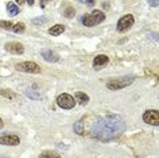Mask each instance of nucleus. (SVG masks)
Segmentation results:
<instances>
[{
    "instance_id": "1",
    "label": "nucleus",
    "mask_w": 159,
    "mask_h": 158,
    "mask_svg": "<svg viewBox=\"0 0 159 158\" xmlns=\"http://www.w3.org/2000/svg\"><path fill=\"white\" fill-rule=\"evenodd\" d=\"M125 121L118 114L109 113L98 117L91 125V135L102 142L113 141L124 134Z\"/></svg>"
},
{
    "instance_id": "2",
    "label": "nucleus",
    "mask_w": 159,
    "mask_h": 158,
    "mask_svg": "<svg viewBox=\"0 0 159 158\" xmlns=\"http://www.w3.org/2000/svg\"><path fill=\"white\" fill-rule=\"evenodd\" d=\"M106 15L99 11V10H95V11H93L91 14H87V15H84L82 18V23L86 27H93V26H97V25H99L101 22H103Z\"/></svg>"
},
{
    "instance_id": "3",
    "label": "nucleus",
    "mask_w": 159,
    "mask_h": 158,
    "mask_svg": "<svg viewBox=\"0 0 159 158\" xmlns=\"http://www.w3.org/2000/svg\"><path fill=\"white\" fill-rule=\"evenodd\" d=\"M133 81H135L133 77H122V78L110 79V81H107L106 87L109 89V90H121V89H124L131 83H133Z\"/></svg>"
},
{
    "instance_id": "4",
    "label": "nucleus",
    "mask_w": 159,
    "mask_h": 158,
    "mask_svg": "<svg viewBox=\"0 0 159 158\" xmlns=\"http://www.w3.org/2000/svg\"><path fill=\"white\" fill-rule=\"evenodd\" d=\"M16 70L20 72H26V74H39L41 72V67L34 62H23L16 64Z\"/></svg>"
},
{
    "instance_id": "5",
    "label": "nucleus",
    "mask_w": 159,
    "mask_h": 158,
    "mask_svg": "<svg viewBox=\"0 0 159 158\" xmlns=\"http://www.w3.org/2000/svg\"><path fill=\"white\" fill-rule=\"evenodd\" d=\"M75 100L74 97L67 94V93H63V94H60L57 97V105L60 108H63V109H72V108L75 106Z\"/></svg>"
},
{
    "instance_id": "6",
    "label": "nucleus",
    "mask_w": 159,
    "mask_h": 158,
    "mask_svg": "<svg viewBox=\"0 0 159 158\" xmlns=\"http://www.w3.org/2000/svg\"><path fill=\"white\" fill-rule=\"evenodd\" d=\"M133 23H135V18H133L131 14H128V15H124L117 22V31H120V33H122V31H126L128 29L132 27Z\"/></svg>"
},
{
    "instance_id": "7",
    "label": "nucleus",
    "mask_w": 159,
    "mask_h": 158,
    "mask_svg": "<svg viewBox=\"0 0 159 158\" xmlns=\"http://www.w3.org/2000/svg\"><path fill=\"white\" fill-rule=\"evenodd\" d=\"M143 120L146 121L147 124L151 125H159V112L157 109H150L146 110L143 114Z\"/></svg>"
},
{
    "instance_id": "8",
    "label": "nucleus",
    "mask_w": 159,
    "mask_h": 158,
    "mask_svg": "<svg viewBox=\"0 0 159 158\" xmlns=\"http://www.w3.org/2000/svg\"><path fill=\"white\" fill-rule=\"evenodd\" d=\"M19 143H20V139L18 135L4 134L0 136V145H3V146H18Z\"/></svg>"
},
{
    "instance_id": "9",
    "label": "nucleus",
    "mask_w": 159,
    "mask_h": 158,
    "mask_svg": "<svg viewBox=\"0 0 159 158\" xmlns=\"http://www.w3.org/2000/svg\"><path fill=\"white\" fill-rule=\"evenodd\" d=\"M6 51L10 52V53H14V55H22L25 52V48L22 44L19 42H7L6 44Z\"/></svg>"
},
{
    "instance_id": "10",
    "label": "nucleus",
    "mask_w": 159,
    "mask_h": 158,
    "mask_svg": "<svg viewBox=\"0 0 159 158\" xmlns=\"http://www.w3.org/2000/svg\"><path fill=\"white\" fill-rule=\"evenodd\" d=\"M41 56L44 57L46 62H49V63H56V62H59V59H60L59 55H57L56 52L50 51V49H42V51H41Z\"/></svg>"
},
{
    "instance_id": "11",
    "label": "nucleus",
    "mask_w": 159,
    "mask_h": 158,
    "mask_svg": "<svg viewBox=\"0 0 159 158\" xmlns=\"http://www.w3.org/2000/svg\"><path fill=\"white\" fill-rule=\"evenodd\" d=\"M107 63H109V57H107L106 55H98L95 59H94L93 67L95 68V70H101V68L105 67Z\"/></svg>"
},
{
    "instance_id": "12",
    "label": "nucleus",
    "mask_w": 159,
    "mask_h": 158,
    "mask_svg": "<svg viewBox=\"0 0 159 158\" xmlns=\"http://www.w3.org/2000/svg\"><path fill=\"white\" fill-rule=\"evenodd\" d=\"M66 30V26H64V25H55V26H52L48 30V33L50 34V35H60L61 33H63V31Z\"/></svg>"
},
{
    "instance_id": "13",
    "label": "nucleus",
    "mask_w": 159,
    "mask_h": 158,
    "mask_svg": "<svg viewBox=\"0 0 159 158\" xmlns=\"http://www.w3.org/2000/svg\"><path fill=\"white\" fill-rule=\"evenodd\" d=\"M75 101H78L80 105H86L89 102V95L82 91H78V93H75Z\"/></svg>"
},
{
    "instance_id": "14",
    "label": "nucleus",
    "mask_w": 159,
    "mask_h": 158,
    "mask_svg": "<svg viewBox=\"0 0 159 158\" xmlns=\"http://www.w3.org/2000/svg\"><path fill=\"white\" fill-rule=\"evenodd\" d=\"M0 95H3L4 98H8V100H15V98H18V94H15V93L11 91V90H7V89H3V90H0Z\"/></svg>"
},
{
    "instance_id": "15",
    "label": "nucleus",
    "mask_w": 159,
    "mask_h": 158,
    "mask_svg": "<svg viewBox=\"0 0 159 158\" xmlns=\"http://www.w3.org/2000/svg\"><path fill=\"white\" fill-rule=\"evenodd\" d=\"M83 124H84V120H79L76 124L74 125V130H75V132H76V134H79V135H83L84 134V130H83Z\"/></svg>"
},
{
    "instance_id": "16",
    "label": "nucleus",
    "mask_w": 159,
    "mask_h": 158,
    "mask_svg": "<svg viewBox=\"0 0 159 158\" xmlns=\"http://www.w3.org/2000/svg\"><path fill=\"white\" fill-rule=\"evenodd\" d=\"M7 10H8V14H11L12 16L19 14V8H18V6L14 4V3H8V4H7Z\"/></svg>"
},
{
    "instance_id": "17",
    "label": "nucleus",
    "mask_w": 159,
    "mask_h": 158,
    "mask_svg": "<svg viewBox=\"0 0 159 158\" xmlns=\"http://www.w3.org/2000/svg\"><path fill=\"white\" fill-rule=\"evenodd\" d=\"M12 31L14 33H23L25 31V25L22 22H18L12 25Z\"/></svg>"
},
{
    "instance_id": "18",
    "label": "nucleus",
    "mask_w": 159,
    "mask_h": 158,
    "mask_svg": "<svg viewBox=\"0 0 159 158\" xmlns=\"http://www.w3.org/2000/svg\"><path fill=\"white\" fill-rule=\"evenodd\" d=\"M39 158H61V156H59L55 151H44V153H41Z\"/></svg>"
},
{
    "instance_id": "19",
    "label": "nucleus",
    "mask_w": 159,
    "mask_h": 158,
    "mask_svg": "<svg viewBox=\"0 0 159 158\" xmlns=\"http://www.w3.org/2000/svg\"><path fill=\"white\" fill-rule=\"evenodd\" d=\"M64 16L68 18V19L74 18L75 16V8H74V7H67V8L64 10Z\"/></svg>"
},
{
    "instance_id": "20",
    "label": "nucleus",
    "mask_w": 159,
    "mask_h": 158,
    "mask_svg": "<svg viewBox=\"0 0 159 158\" xmlns=\"http://www.w3.org/2000/svg\"><path fill=\"white\" fill-rule=\"evenodd\" d=\"M26 95L29 97V98H31V100H35V101L41 100V94H38V93H35L33 90H26Z\"/></svg>"
},
{
    "instance_id": "21",
    "label": "nucleus",
    "mask_w": 159,
    "mask_h": 158,
    "mask_svg": "<svg viewBox=\"0 0 159 158\" xmlns=\"http://www.w3.org/2000/svg\"><path fill=\"white\" fill-rule=\"evenodd\" d=\"M12 22H8V21H0V27L4 29V30H12Z\"/></svg>"
},
{
    "instance_id": "22",
    "label": "nucleus",
    "mask_w": 159,
    "mask_h": 158,
    "mask_svg": "<svg viewBox=\"0 0 159 158\" xmlns=\"http://www.w3.org/2000/svg\"><path fill=\"white\" fill-rule=\"evenodd\" d=\"M44 22H46V18H37V19H33V23H34V25L44 23Z\"/></svg>"
},
{
    "instance_id": "23",
    "label": "nucleus",
    "mask_w": 159,
    "mask_h": 158,
    "mask_svg": "<svg viewBox=\"0 0 159 158\" xmlns=\"http://www.w3.org/2000/svg\"><path fill=\"white\" fill-rule=\"evenodd\" d=\"M148 3H150V6H152V7H158L159 0H148Z\"/></svg>"
},
{
    "instance_id": "24",
    "label": "nucleus",
    "mask_w": 159,
    "mask_h": 158,
    "mask_svg": "<svg viewBox=\"0 0 159 158\" xmlns=\"http://www.w3.org/2000/svg\"><path fill=\"white\" fill-rule=\"evenodd\" d=\"M86 3H87V6L91 7V6L95 4V0H86Z\"/></svg>"
},
{
    "instance_id": "25",
    "label": "nucleus",
    "mask_w": 159,
    "mask_h": 158,
    "mask_svg": "<svg viewBox=\"0 0 159 158\" xmlns=\"http://www.w3.org/2000/svg\"><path fill=\"white\" fill-rule=\"evenodd\" d=\"M46 2H48V0H39V3H41V7H45Z\"/></svg>"
},
{
    "instance_id": "26",
    "label": "nucleus",
    "mask_w": 159,
    "mask_h": 158,
    "mask_svg": "<svg viewBox=\"0 0 159 158\" xmlns=\"http://www.w3.org/2000/svg\"><path fill=\"white\" fill-rule=\"evenodd\" d=\"M26 2H27L30 6H33V4H34V0H26Z\"/></svg>"
},
{
    "instance_id": "27",
    "label": "nucleus",
    "mask_w": 159,
    "mask_h": 158,
    "mask_svg": "<svg viewBox=\"0 0 159 158\" xmlns=\"http://www.w3.org/2000/svg\"><path fill=\"white\" fill-rule=\"evenodd\" d=\"M3 125H4V123H3V120H2V117H0V128H3Z\"/></svg>"
},
{
    "instance_id": "28",
    "label": "nucleus",
    "mask_w": 159,
    "mask_h": 158,
    "mask_svg": "<svg viewBox=\"0 0 159 158\" xmlns=\"http://www.w3.org/2000/svg\"><path fill=\"white\" fill-rule=\"evenodd\" d=\"M16 3H19V4H23L25 0H16Z\"/></svg>"
},
{
    "instance_id": "29",
    "label": "nucleus",
    "mask_w": 159,
    "mask_h": 158,
    "mask_svg": "<svg viewBox=\"0 0 159 158\" xmlns=\"http://www.w3.org/2000/svg\"><path fill=\"white\" fill-rule=\"evenodd\" d=\"M79 2H80V3H84V2H86V0H79Z\"/></svg>"
}]
</instances>
